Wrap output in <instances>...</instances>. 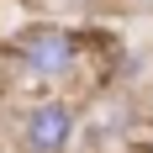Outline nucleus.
I'll return each instance as SVG.
<instances>
[{
  "label": "nucleus",
  "mask_w": 153,
  "mask_h": 153,
  "mask_svg": "<svg viewBox=\"0 0 153 153\" xmlns=\"http://www.w3.org/2000/svg\"><path fill=\"white\" fill-rule=\"evenodd\" d=\"M0 58L11 63L27 85H48V90H63V85H74L90 69L85 37L69 21H27V27H16L0 42Z\"/></svg>",
  "instance_id": "obj_1"
},
{
  "label": "nucleus",
  "mask_w": 153,
  "mask_h": 153,
  "mask_svg": "<svg viewBox=\"0 0 153 153\" xmlns=\"http://www.w3.org/2000/svg\"><path fill=\"white\" fill-rule=\"evenodd\" d=\"M79 137H85V111L63 90L27 100L21 116H16V148L21 153H74Z\"/></svg>",
  "instance_id": "obj_2"
},
{
  "label": "nucleus",
  "mask_w": 153,
  "mask_h": 153,
  "mask_svg": "<svg viewBox=\"0 0 153 153\" xmlns=\"http://www.w3.org/2000/svg\"><path fill=\"white\" fill-rule=\"evenodd\" d=\"M116 16H153V0H111Z\"/></svg>",
  "instance_id": "obj_3"
},
{
  "label": "nucleus",
  "mask_w": 153,
  "mask_h": 153,
  "mask_svg": "<svg viewBox=\"0 0 153 153\" xmlns=\"http://www.w3.org/2000/svg\"><path fill=\"white\" fill-rule=\"evenodd\" d=\"M79 11H111V0H74Z\"/></svg>",
  "instance_id": "obj_4"
},
{
  "label": "nucleus",
  "mask_w": 153,
  "mask_h": 153,
  "mask_svg": "<svg viewBox=\"0 0 153 153\" xmlns=\"http://www.w3.org/2000/svg\"><path fill=\"white\" fill-rule=\"evenodd\" d=\"M137 153H153V143H137Z\"/></svg>",
  "instance_id": "obj_5"
},
{
  "label": "nucleus",
  "mask_w": 153,
  "mask_h": 153,
  "mask_svg": "<svg viewBox=\"0 0 153 153\" xmlns=\"http://www.w3.org/2000/svg\"><path fill=\"white\" fill-rule=\"evenodd\" d=\"M148 111H153V85H148Z\"/></svg>",
  "instance_id": "obj_6"
}]
</instances>
